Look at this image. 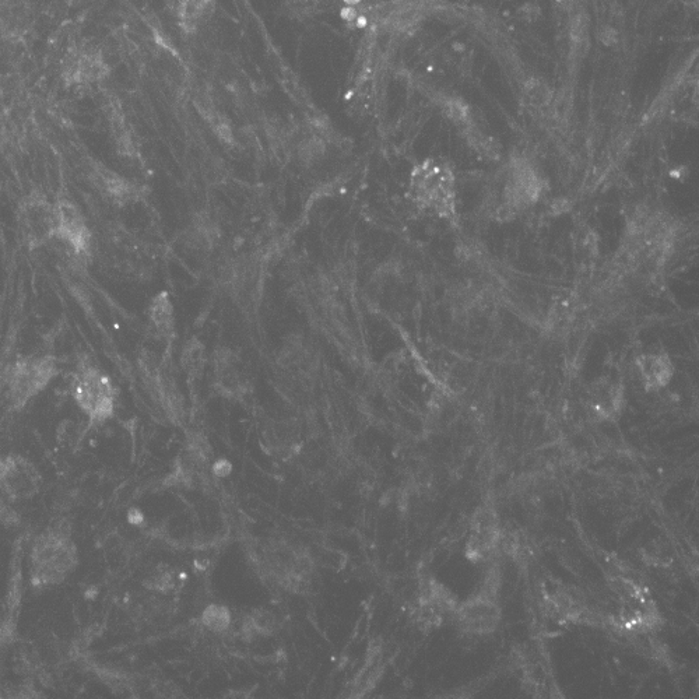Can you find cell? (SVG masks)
<instances>
[{
  "mask_svg": "<svg viewBox=\"0 0 699 699\" xmlns=\"http://www.w3.org/2000/svg\"><path fill=\"white\" fill-rule=\"evenodd\" d=\"M30 560L34 585L52 586L62 583L75 571L79 553L68 529L54 526L35 537Z\"/></svg>",
  "mask_w": 699,
  "mask_h": 699,
  "instance_id": "cell-1",
  "label": "cell"
},
{
  "mask_svg": "<svg viewBox=\"0 0 699 699\" xmlns=\"http://www.w3.org/2000/svg\"><path fill=\"white\" fill-rule=\"evenodd\" d=\"M413 202L442 219L453 220L458 207L455 174L446 164L428 160L417 165L410 178Z\"/></svg>",
  "mask_w": 699,
  "mask_h": 699,
  "instance_id": "cell-2",
  "label": "cell"
},
{
  "mask_svg": "<svg viewBox=\"0 0 699 699\" xmlns=\"http://www.w3.org/2000/svg\"><path fill=\"white\" fill-rule=\"evenodd\" d=\"M72 392L77 406L89 417L91 423H104L114 414L117 392L111 379L93 365H82L77 370Z\"/></svg>",
  "mask_w": 699,
  "mask_h": 699,
  "instance_id": "cell-3",
  "label": "cell"
},
{
  "mask_svg": "<svg viewBox=\"0 0 699 699\" xmlns=\"http://www.w3.org/2000/svg\"><path fill=\"white\" fill-rule=\"evenodd\" d=\"M58 375V365L52 357L21 358L12 365L7 375V392L10 402L21 409L44 391Z\"/></svg>",
  "mask_w": 699,
  "mask_h": 699,
  "instance_id": "cell-4",
  "label": "cell"
},
{
  "mask_svg": "<svg viewBox=\"0 0 699 699\" xmlns=\"http://www.w3.org/2000/svg\"><path fill=\"white\" fill-rule=\"evenodd\" d=\"M41 476L33 463L21 456H0V491L10 500H28L38 494Z\"/></svg>",
  "mask_w": 699,
  "mask_h": 699,
  "instance_id": "cell-5",
  "label": "cell"
},
{
  "mask_svg": "<svg viewBox=\"0 0 699 699\" xmlns=\"http://www.w3.org/2000/svg\"><path fill=\"white\" fill-rule=\"evenodd\" d=\"M543 192V179L528 160L516 158L509 168L508 179L504 184L505 206L523 209L536 203Z\"/></svg>",
  "mask_w": 699,
  "mask_h": 699,
  "instance_id": "cell-6",
  "label": "cell"
},
{
  "mask_svg": "<svg viewBox=\"0 0 699 699\" xmlns=\"http://www.w3.org/2000/svg\"><path fill=\"white\" fill-rule=\"evenodd\" d=\"M20 217L24 237L34 248L55 237V205L42 196L33 195L24 200Z\"/></svg>",
  "mask_w": 699,
  "mask_h": 699,
  "instance_id": "cell-7",
  "label": "cell"
},
{
  "mask_svg": "<svg viewBox=\"0 0 699 699\" xmlns=\"http://www.w3.org/2000/svg\"><path fill=\"white\" fill-rule=\"evenodd\" d=\"M55 237L69 245L76 254H86L90 249L91 234L79 207L70 200L55 203Z\"/></svg>",
  "mask_w": 699,
  "mask_h": 699,
  "instance_id": "cell-8",
  "label": "cell"
},
{
  "mask_svg": "<svg viewBox=\"0 0 699 699\" xmlns=\"http://www.w3.org/2000/svg\"><path fill=\"white\" fill-rule=\"evenodd\" d=\"M639 377L648 391L665 388L672 381L674 367L667 354L651 353L638 357Z\"/></svg>",
  "mask_w": 699,
  "mask_h": 699,
  "instance_id": "cell-9",
  "label": "cell"
},
{
  "mask_svg": "<svg viewBox=\"0 0 699 699\" xmlns=\"http://www.w3.org/2000/svg\"><path fill=\"white\" fill-rule=\"evenodd\" d=\"M150 323L158 336L165 340L172 339L175 329L174 308H172L170 295L158 294L151 302L149 308Z\"/></svg>",
  "mask_w": 699,
  "mask_h": 699,
  "instance_id": "cell-10",
  "label": "cell"
},
{
  "mask_svg": "<svg viewBox=\"0 0 699 699\" xmlns=\"http://www.w3.org/2000/svg\"><path fill=\"white\" fill-rule=\"evenodd\" d=\"M94 181H96L98 188H100L108 198L115 200V202H131V200L135 199L136 195H138L136 185L126 181L125 178L119 177V175L114 174V172L105 170L98 171Z\"/></svg>",
  "mask_w": 699,
  "mask_h": 699,
  "instance_id": "cell-11",
  "label": "cell"
},
{
  "mask_svg": "<svg viewBox=\"0 0 699 699\" xmlns=\"http://www.w3.org/2000/svg\"><path fill=\"white\" fill-rule=\"evenodd\" d=\"M462 618L469 630L486 632L493 630L498 613L493 603L476 602L467 604L462 611Z\"/></svg>",
  "mask_w": 699,
  "mask_h": 699,
  "instance_id": "cell-12",
  "label": "cell"
},
{
  "mask_svg": "<svg viewBox=\"0 0 699 699\" xmlns=\"http://www.w3.org/2000/svg\"><path fill=\"white\" fill-rule=\"evenodd\" d=\"M205 358V349H203L202 344L198 342L186 344L184 354H182V363L191 374L202 370Z\"/></svg>",
  "mask_w": 699,
  "mask_h": 699,
  "instance_id": "cell-13",
  "label": "cell"
},
{
  "mask_svg": "<svg viewBox=\"0 0 699 699\" xmlns=\"http://www.w3.org/2000/svg\"><path fill=\"white\" fill-rule=\"evenodd\" d=\"M203 621L212 630L223 631L230 624V616H228V611L224 607L212 606L203 614Z\"/></svg>",
  "mask_w": 699,
  "mask_h": 699,
  "instance_id": "cell-14",
  "label": "cell"
},
{
  "mask_svg": "<svg viewBox=\"0 0 699 699\" xmlns=\"http://www.w3.org/2000/svg\"><path fill=\"white\" fill-rule=\"evenodd\" d=\"M252 624H254L255 630L261 632V634H272L273 628H275V617L268 611H259L256 616L252 617Z\"/></svg>",
  "mask_w": 699,
  "mask_h": 699,
  "instance_id": "cell-15",
  "label": "cell"
},
{
  "mask_svg": "<svg viewBox=\"0 0 699 699\" xmlns=\"http://www.w3.org/2000/svg\"><path fill=\"white\" fill-rule=\"evenodd\" d=\"M549 89L539 80H532L528 83V94L533 104L543 105L549 100Z\"/></svg>",
  "mask_w": 699,
  "mask_h": 699,
  "instance_id": "cell-16",
  "label": "cell"
},
{
  "mask_svg": "<svg viewBox=\"0 0 699 699\" xmlns=\"http://www.w3.org/2000/svg\"><path fill=\"white\" fill-rule=\"evenodd\" d=\"M17 522H19V516H17L14 509L7 504L5 498L0 495V525H16Z\"/></svg>",
  "mask_w": 699,
  "mask_h": 699,
  "instance_id": "cell-17",
  "label": "cell"
}]
</instances>
